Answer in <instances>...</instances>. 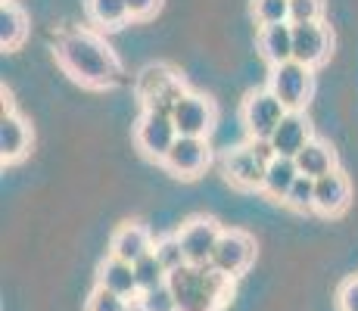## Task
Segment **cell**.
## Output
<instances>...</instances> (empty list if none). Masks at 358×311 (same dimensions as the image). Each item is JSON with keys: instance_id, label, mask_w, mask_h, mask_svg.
Masks as SVG:
<instances>
[{"instance_id": "16", "label": "cell", "mask_w": 358, "mask_h": 311, "mask_svg": "<svg viewBox=\"0 0 358 311\" xmlns=\"http://www.w3.org/2000/svg\"><path fill=\"white\" fill-rule=\"evenodd\" d=\"M97 287H106L113 293L125 296V299H137L141 296V283H137V274H134V265L119 255H109V259L100 261L97 268Z\"/></svg>"}, {"instance_id": "22", "label": "cell", "mask_w": 358, "mask_h": 311, "mask_svg": "<svg viewBox=\"0 0 358 311\" xmlns=\"http://www.w3.org/2000/svg\"><path fill=\"white\" fill-rule=\"evenodd\" d=\"M85 10L97 29H122L131 19L125 0H85Z\"/></svg>"}, {"instance_id": "3", "label": "cell", "mask_w": 358, "mask_h": 311, "mask_svg": "<svg viewBox=\"0 0 358 311\" xmlns=\"http://www.w3.org/2000/svg\"><path fill=\"white\" fill-rule=\"evenodd\" d=\"M134 94H137V100H141L143 113L171 115L178 109V103L190 91L175 68H169L165 62H150V66H143L141 72H137Z\"/></svg>"}, {"instance_id": "5", "label": "cell", "mask_w": 358, "mask_h": 311, "mask_svg": "<svg viewBox=\"0 0 358 311\" xmlns=\"http://www.w3.org/2000/svg\"><path fill=\"white\" fill-rule=\"evenodd\" d=\"M315 68L302 66V62H280V66H271V75H268V87L274 91L280 103L287 109H306V103L312 100L315 91Z\"/></svg>"}, {"instance_id": "6", "label": "cell", "mask_w": 358, "mask_h": 311, "mask_svg": "<svg viewBox=\"0 0 358 311\" xmlns=\"http://www.w3.org/2000/svg\"><path fill=\"white\" fill-rule=\"evenodd\" d=\"M178 140V128L171 122V115H159V113H143L134 124V143L147 159L162 162L169 156V150Z\"/></svg>"}, {"instance_id": "25", "label": "cell", "mask_w": 358, "mask_h": 311, "mask_svg": "<svg viewBox=\"0 0 358 311\" xmlns=\"http://www.w3.org/2000/svg\"><path fill=\"white\" fill-rule=\"evenodd\" d=\"M153 252H156V259L165 265V271H178L181 265H187V252H184V246H181V237L178 233H171V237H162V240H156L153 243Z\"/></svg>"}, {"instance_id": "13", "label": "cell", "mask_w": 358, "mask_h": 311, "mask_svg": "<svg viewBox=\"0 0 358 311\" xmlns=\"http://www.w3.org/2000/svg\"><path fill=\"white\" fill-rule=\"evenodd\" d=\"M312 140V122L302 109H290V113L280 119V124L271 134V147L278 156H290L296 159L306 150V143Z\"/></svg>"}, {"instance_id": "2", "label": "cell", "mask_w": 358, "mask_h": 311, "mask_svg": "<svg viewBox=\"0 0 358 311\" xmlns=\"http://www.w3.org/2000/svg\"><path fill=\"white\" fill-rule=\"evenodd\" d=\"M234 277L212 265H181L169 274V287L175 293L178 311H218L228 302Z\"/></svg>"}, {"instance_id": "11", "label": "cell", "mask_w": 358, "mask_h": 311, "mask_svg": "<svg viewBox=\"0 0 358 311\" xmlns=\"http://www.w3.org/2000/svg\"><path fill=\"white\" fill-rule=\"evenodd\" d=\"M171 122H175L178 134L184 137H209L215 128V106H212L209 96L190 91L171 113Z\"/></svg>"}, {"instance_id": "18", "label": "cell", "mask_w": 358, "mask_h": 311, "mask_svg": "<svg viewBox=\"0 0 358 311\" xmlns=\"http://www.w3.org/2000/svg\"><path fill=\"white\" fill-rule=\"evenodd\" d=\"M259 53L268 66L293 59V22L280 25H262L259 29Z\"/></svg>"}, {"instance_id": "14", "label": "cell", "mask_w": 358, "mask_h": 311, "mask_svg": "<svg viewBox=\"0 0 358 311\" xmlns=\"http://www.w3.org/2000/svg\"><path fill=\"white\" fill-rule=\"evenodd\" d=\"M349 199H352V187H349V178L340 168L315 181V212L318 215H343L349 209Z\"/></svg>"}, {"instance_id": "21", "label": "cell", "mask_w": 358, "mask_h": 311, "mask_svg": "<svg viewBox=\"0 0 358 311\" xmlns=\"http://www.w3.org/2000/svg\"><path fill=\"white\" fill-rule=\"evenodd\" d=\"M25 38H29V16L19 3L6 0L0 6V47L3 50H19L25 44Z\"/></svg>"}, {"instance_id": "1", "label": "cell", "mask_w": 358, "mask_h": 311, "mask_svg": "<svg viewBox=\"0 0 358 311\" xmlns=\"http://www.w3.org/2000/svg\"><path fill=\"white\" fill-rule=\"evenodd\" d=\"M57 62L63 72L91 91H109L122 81V62L94 31H69L57 41Z\"/></svg>"}, {"instance_id": "29", "label": "cell", "mask_w": 358, "mask_h": 311, "mask_svg": "<svg viewBox=\"0 0 358 311\" xmlns=\"http://www.w3.org/2000/svg\"><path fill=\"white\" fill-rule=\"evenodd\" d=\"M324 0H290V22H321Z\"/></svg>"}, {"instance_id": "9", "label": "cell", "mask_w": 358, "mask_h": 311, "mask_svg": "<svg viewBox=\"0 0 358 311\" xmlns=\"http://www.w3.org/2000/svg\"><path fill=\"white\" fill-rule=\"evenodd\" d=\"M222 168H224V178H228L234 187H240V190H262L268 162L250 147V143H243V147H234L224 153Z\"/></svg>"}, {"instance_id": "10", "label": "cell", "mask_w": 358, "mask_h": 311, "mask_svg": "<svg viewBox=\"0 0 358 311\" xmlns=\"http://www.w3.org/2000/svg\"><path fill=\"white\" fill-rule=\"evenodd\" d=\"M162 165L175 178L190 181V178L203 175L206 165H209V143H206V137H184V134H178L175 147L169 150V156L162 159Z\"/></svg>"}, {"instance_id": "20", "label": "cell", "mask_w": 358, "mask_h": 311, "mask_svg": "<svg viewBox=\"0 0 358 311\" xmlns=\"http://www.w3.org/2000/svg\"><path fill=\"white\" fill-rule=\"evenodd\" d=\"M296 165H299V175H308V178H315V181H318V178L336 171V153L330 150V143L312 137V140L306 143V150L296 156Z\"/></svg>"}, {"instance_id": "24", "label": "cell", "mask_w": 358, "mask_h": 311, "mask_svg": "<svg viewBox=\"0 0 358 311\" xmlns=\"http://www.w3.org/2000/svg\"><path fill=\"white\" fill-rule=\"evenodd\" d=\"M134 302H137V311H178L175 293H171L169 283H159L153 289H141V296Z\"/></svg>"}, {"instance_id": "19", "label": "cell", "mask_w": 358, "mask_h": 311, "mask_svg": "<svg viewBox=\"0 0 358 311\" xmlns=\"http://www.w3.org/2000/svg\"><path fill=\"white\" fill-rule=\"evenodd\" d=\"M296 178H299V165H296V159H290V156H274L271 162H268V168H265L262 193L284 203L287 193H290V187L296 184Z\"/></svg>"}, {"instance_id": "26", "label": "cell", "mask_w": 358, "mask_h": 311, "mask_svg": "<svg viewBox=\"0 0 358 311\" xmlns=\"http://www.w3.org/2000/svg\"><path fill=\"white\" fill-rule=\"evenodd\" d=\"M284 205L293 212H315V178H308V175L296 178V184L290 187V193H287Z\"/></svg>"}, {"instance_id": "30", "label": "cell", "mask_w": 358, "mask_h": 311, "mask_svg": "<svg viewBox=\"0 0 358 311\" xmlns=\"http://www.w3.org/2000/svg\"><path fill=\"white\" fill-rule=\"evenodd\" d=\"M340 311H358V277H349L340 287Z\"/></svg>"}, {"instance_id": "17", "label": "cell", "mask_w": 358, "mask_h": 311, "mask_svg": "<svg viewBox=\"0 0 358 311\" xmlns=\"http://www.w3.org/2000/svg\"><path fill=\"white\" fill-rule=\"evenodd\" d=\"M147 252H153V237L143 224L131 221V224H122L119 231L113 233V243H109V255H119L134 265L137 259H143Z\"/></svg>"}, {"instance_id": "15", "label": "cell", "mask_w": 358, "mask_h": 311, "mask_svg": "<svg viewBox=\"0 0 358 311\" xmlns=\"http://www.w3.org/2000/svg\"><path fill=\"white\" fill-rule=\"evenodd\" d=\"M31 147V128L19 113L0 115V162L13 165L19 162Z\"/></svg>"}, {"instance_id": "8", "label": "cell", "mask_w": 358, "mask_h": 311, "mask_svg": "<svg viewBox=\"0 0 358 311\" xmlns=\"http://www.w3.org/2000/svg\"><path fill=\"white\" fill-rule=\"evenodd\" d=\"M334 50V34L324 22H296L293 25V59L308 68L324 66Z\"/></svg>"}, {"instance_id": "7", "label": "cell", "mask_w": 358, "mask_h": 311, "mask_svg": "<svg viewBox=\"0 0 358 311\" xmlns=\"http://www.w3.org/2000/svg\"><path fill=\"white\" fill-rule=\"evenodd\" d=\"M256 259V240L243 231H222V240H218L215 252H212L209 265L218 268L228 277H240L246 268Z\"/></svg>"}, {"instance_id": "4", "label": "cell", "mask_w": 358, "mask_h": 311, "mask_svg": "<svg viewBox=\"0 0 358 311\" xmlns=\"http://www.w3.org/2000/svg\"><path fill=\"white\" fill-rule=\"evenodd\" d=\"M287 113H290V109L274 96L271 87H265V91L246 94L243 106H240V122H243L246 134H250L252 140H271L274 128H278Z\"/></svg>"}, {"instance_id": "31", "label": "cell", "mask_w": 358, "mask_h": 311, "mask_svg": "<svg viewBox=\"0 0 358 311\" xmlns=\"http://www.w3.org/2000/svg\"><path fill=\"white\" fill-rule=\"evenodd\" d=\"M125 3H128L131 19H150V16H156V13H159L162 0H125Z\"/></svg>"}, {"instance_id": "23", "label": "cell", "mask_w": 358, "mask_h": 311, "mask_svg": "<svg viewBox=\"0 0 358 311\" xmlns=\"http://www.w3.org/2000/svg\"><path fill=\"white\" fill-rule=\"evenodd\" d=\"M134 274H137L141 289H153V287H159V283H169V271H165V265L156 259V252H147L143 259H137Z\"/></svg>"}, {"instance_id": "12", "label": "cell", "mask_w": 358, "mask_h": 311, "mask_svg": "<svg viewBox=\"0 0 358 311\" xmlns=\"http://www.w3.org/2000/svg\"><path fill=\"white\" fill-rule=\"evenodd\" d=\"M181 246L187 252V261L194 265H209L212 252H215L218 240H222V227L212 218H190L187 224L181 227Z\"/></svg>"}, {"instance_id": "27", "label": "cell", "mask_w": 358, "mask_h": 311, "mask_svg": "<svg viewBox=\"0 0 358 311\" xmlns=\"http://www.w3.org/2000/svg\"><path fill=\"white\" fill-rule=\"evenodd\" d=\"M252 16L259 25L290 22V0H252Z\"/></svg>"}, {"instance_id": "28", "label": "cell", "mask_w": 358, "mask_h": 311, "mask_svg": "<svg viewBox=\"0 0 358 311\" xmlns=\"http://www.w3.org/2000/svg\"><path fill=\"white\" fill-rule=\"evenodd\" d=\"M128 302L131 299H125V296L113 293V289H106V287H97L91 296H87L85 311H131Z\"/></svg>"}]
</instances>
